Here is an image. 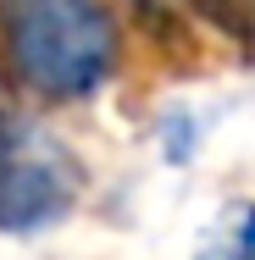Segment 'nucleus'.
<instances>
[{
    "instance_id": "1",
    "label": "nucleus",
    "mask_w": 255,
    "mask_h": 260,
    "mask_svg": "<svg viewBox=\"0 0 255 260\" xmlns=\"http://www.w3.org/2000/svg\"><path fill=\"white\" fill-rule=\"evenodd\" d=\"M0 45L45 100H89L117 72L122 34L100 0H0Z\"/></svg>"
},
{
    "instance_id": "2",
    "label": "nucleus",
    "mask_w": 255,
    "mask_h": 260,
    "mask_svg": "<svg viewBox=\"0 0 255 260\" xmlns=\"http://www.w3.org/2000/svg\"><path fill=\"white\" fill-rule=\"evenodd\" d=\"M83 194L78 155L39 122L0 111V233H39Z\"/></svg>"
},
{
    "instance_id": "3",
    "label": "nucleus",
    "mask_w": 255,
    "mask_h": 260,
    "mask_svg": "<svg viewBox=\"0 0 255 260\" xmlns=\"http://www.w3.org/2000/svg\"><path fill=\"white\" fill-rule=\"evenodd\" d=\"M200 260H255V205H233L228 227L211 238Z\"/></svg>"
},
{
    "instance_id": "4",
    "label": "nucleus",
    "mask_w": 255,
    "mask_h": 260,
    "mask_svg": "<svg viewBox=\"0 0 255 260\" xmlns=\"http://www.w3.org/2000/svg\"><path fill=\"white\" fill-rule=\"evenodd\" d=\"M194 6H200L228 39H255V11H250V0H194Z\"/></svg>"
}]
</instances>
